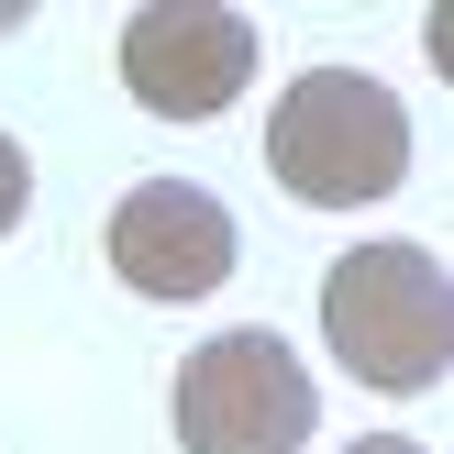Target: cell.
Segmentation results:
<instances>
[{
  "mask_svg": "<svg viewBox=\"0 0 454 454\" xmlns=\"http://www.w3.org/2000/svg\"><path fill=\"white\" fill-rule=\"evenodd\" d=\"M322 333H333V366L355 388H433L454 366V278L433 244H355L344 266L322 278Z\"/></svg>",
  "mask_w": 454,
  "mask_h": 454,
  "instance_id": "1",
  "label": "cell"
},
{
  "mask_svg": "<svg viewBox=\"0 0 454 454\" xmlns=\"http://www.w3.org/2000/svg\"><path fill=\"white\" fill-rule=\"evenodd\" d=\"M344 454H421V443H399V433H366V443H344Z\"/></svg>",
  "mask_w": 454,
  "mask_h": 454,
  "instance_id": "7",
  "label": "cell"
},
{
  "mask_svg": "<svg viewBox=\"0 0 454 454\" xmlns=\"http://www.w3.org/2000/svg\"><path fill=\"white\" fill-rule=\"evenodd\" d=\"M12 22H22V0H0V34H12Z\"/></svg>",
  "mask_w": 454,
  "mask_h": 454,
  "instance_id": "8",
  "label": "cell"
},
{
  "mask_svg": "<svg viewBox=\"0 0 454 454\" xmlns=\"http://www.w3.org/2000/svg\"><path fill=\"white\" fill-rule=\"evenodd\" d=\"M111 278L133 288V300H211L222 278H233V211H222L211 189H189V177H145V189H122V211H111Z\"/></svg>",
  "mask_w": 454,
  "mask_h": 454,
  "instance_id": "5",
  "label": "cell"
},
{
  "mask_svg": "<svg viewBox=\"0 0 454 454\" xmlns=\"http://www.w3.org/2000/svg\"><path fill=\"white\" fill-rule=\"evenodd\" d=\"M122 89L155 122H211L255 89V22L233 0H155L122 22Z\"/></svg>",
  "mask_w": 454,
  "mask_h": 454,
  "instance_id": "4",
  "label": "cell"
},
{
  "mask_svg": "<svg viewBox=\"0 0 454 454\" xmlns=\"http://www.w3.org/2000/svg\"><path fill=\"white\" fill-rule=\"evenodd\" d=\"M22 200H34V155H22L12 133H0V233L22 222Z\"/></svg>",
  "mask_w": 454,
  "mask_h": 454,
  "instance_id": "6",
  "label": "cell"
},
{
  "mask_svg": "<svg viewBox=\"0 0 454 454\" xmlns=\"http://www.w3.org/2000/svg\"><path fill=\"white\" fill-rule=\"evenodd\" d=\"M310 421H322L310 366L278 333H211L177 366V443L189 454H300Z\"/></svg>",
  "mask_w": 454,
  "mask_h": 454,
  "instance_id": "3",
  "label": "cell"
},
{
  "mask_svg": "<svg viewBox=\"0 0 454 454\" xmlns=\"http://www.w3.org/2000/svg\"><path fill=\"white\" fill-rule=\"evenodd\" d=\"M266 167H278V189L310 200V211L388 200L399 177H411V111H399V89L355 78V67H310V78H288L278 111H266Z\"/></svg>",
  "mask_w": 454,
  "mask_h": 454,
  "instance_id": "2",
  "label": "cell"
}]
</instances>
